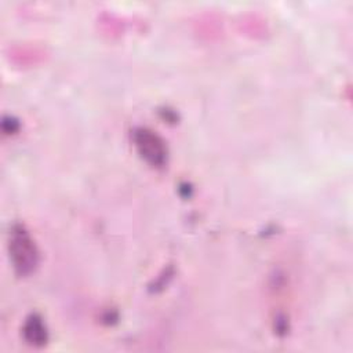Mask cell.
Returning <instances> with one entry per match:
<instances>
[{
    "instance_id": "6da1fadb",
    "label": "cell",
    "mask_w": 353,
    "mask_h": 353,
    "mask_svg": "<svg viewBox=\"0 0 353 353\" xmlns=\"http://www.w3.org/2000/svg\"><path fill=\"white\" fill-rule=\"evenodd\" d=\"M10 259L19 276L30 274L39 263V250L29 232L22 225H15L10 233Z\"/></svg>"
},
{
    "instance_id": "7a4b0ae2",
    "label": "cell",
    "mask_w": 353,
    "mask_h": 353,
    "mask_svg": "<svg viewBox=\"0 0 353 353\" xmlns=\"http://www.w3.org/2000/svg\"><path fill=\"white\" fill-rule=\"evenodd\" d=\"M134 143L146 163L153 167L164 165L167 160V146L156 132L148 128H138L134 132Z\"/></svg>"
},
{
    "instance_id": "3957f363",
    "label": "cell",
    "mask_w": 353,
    "mask_h": 353,
    "mask_svg": "<svg viewBox=\"0 0 353 353\" xmlns=\"http://www.w3.org/2000/svg\"><path fill=\"white\" fill-rule=\"evenodd\" d=\"M23 336L28 341V343L34 345V346H43L47 339H48V334H47V328L41 320V317H39L37 314H32L23 325Z\"/></svg>"
}]
</instances>
